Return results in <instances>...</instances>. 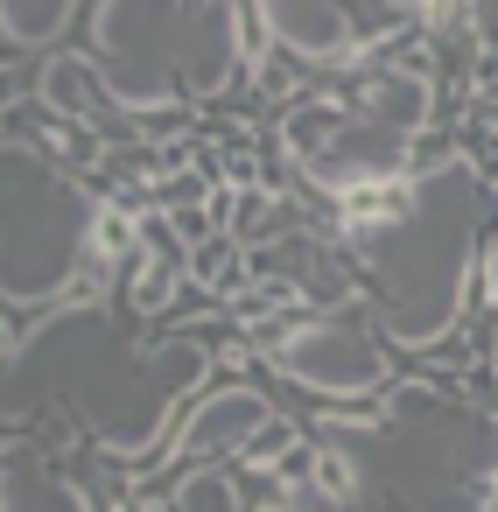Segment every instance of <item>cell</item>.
<instances>
[{
  "label": "cell",
  "mask_w": 498,
  "mask_h": 512,
  "mask_svg": "<svg viewBox=\"0 0 498 512\" xmlns=\"http://www.w3.org/2000/svg\"><path fill=\"white\" fill-rule=\"evenodd\" d=\"M344 232L372 274L386 337L421 351V344L449 337L463 316L470 267L484 260V246L498 232V183L470 155H449L442 169L400 183L393 197L358 204Z\"/></svg>",
  "instance_id": "cell-1"
},
{
  "label": "cell",
  "mask_w": 498,
  "mask_h": 512,
  "mask_svg": "<svg viewBox=\"0 0 498 512\" xmlns=\"http://www.w3.org/2000/svg\"><path fill=\"white\" fill-rule=\"evenodd\" d=\"M92 71L127 113L204 99L239 71V8H99Z\"/></svg>",
  "instance_id": "cell-2"
},
{
  "label": "cell",
  "mask_w": 498,
  "mask_h": 512,
  "mask_svg": "<svg viewBox=\"0 0 498 512\" xmlns=\"http://www.w3.org/2000/svg\"><path fill=\"white\" fill-rule=\"evenodd\" d=\"M99 253V197L36 148H0V302L43 309Z\"/></svg>",
  "instance_id": "cell-3"
},
{
  "label": "cell",
  "mask_w": 498,
  "mask_h": 512,
  "mask_svg": "<svg viewBox=\"0 0 498 512\" xmlns=\"http://www.w3.org/2000/svg\"><path fill=\"white\" fill-rule=\"evenodd\" d=\"M435 99L421 71H386L358 92V106H330L309 99L281 120V148L295 155V169L330 190V197H358V190H386L407 176V148L421 141Z\"/></svg>",
  "instance_id": "cell-4"
},
{
  "label": "cell",
  "mask_w": 498,
  "mask_h": 512,
  "mask_svg": "<svg viewBox=\"0 0 498 512\" xmlns=\"http://www.w3.org/2000/svg\"><path fill=\"white\" fill-rule=\"evenodd\" d=\"M267 358H274L281 379H295L309 393H330V400H365L393 379L386 344L365 316H309V323L281 330L267 344Z\"/></svg>",
  "instance_id": "cell-5"
},
{
  "label": "cell",
  "mask_w": 498,
  "mask_h": 512,
  "mask_svg": "<svg viewBox=\"0 0 498 512\" xmlns=\"http://www.w3.org/2000/svg\"><path fill=\"white\" fill-rule=\"evenodd\" d=\"M260 29L302 64H351L365 50L358 15L330 8V0H274V8H260Z\"/></svg>",
  "instance_id": "cell-6"
},
{
  "label": "cell",
  "mask_w": 498,
  "mask_h": 512,
  "mask_svg": "<svg viewBox=\"0 0 498 512\" xmlns=\"http://www.w3.org/2000/svg\"><path fill=\"white\" fill-rule=\"evenodd\" d=\"M267 428H281V414H274V400H267L260 386H218V393L183 421V435H176L169 456H232V449H246L253 435H267Z\"/></svg>",
  "instance_id": "cell-7"
},
{
  "label": "cell",
  "mask_w": 498,
  "mask_h": 512,
  "mask_svg": "<svg viewBox=\"0 0 498 512\" xmlns=\"http://www.w3.org/2000/svg\"><path fill=\"white\" fill-rule=\"evenodd\" d=\"M0 512H92V498L29 449H0Z\"/></svg>",
  "instance_id": "cell-8"
},
{
  "label": "cell",
  "mask_w": 498,
  "mask_h": 512,
  "mask_svg": "<svg viewBox=\"0 0 498 512\" xmlns=\"http://www.w3.org/2000/svg\"><path fill=\"white\" fill-rule=\"evenodd\" d=\"M43 99L64 106V113H78V120H92L99 106H113L106 85H99V71H92V57H50V71H43Z\"/></svg>",
  "instance_id": "cell-9"
},
{
  "label": "cell",
  "mask_w": 498,
  "mask_h": 512,
  "mask_svg": "<svg viewBox=\"0 0 498 512\" xmlns=\"http://www.w3.org/2000/svg\"><path fill=\"white\" fill-rule=\"evenodd\" d=\"M64 22H71L64 0H0V36H8L15 50H43Z\"/></svg>",
  "instance_id": "cell-10"
}]
</instances>
